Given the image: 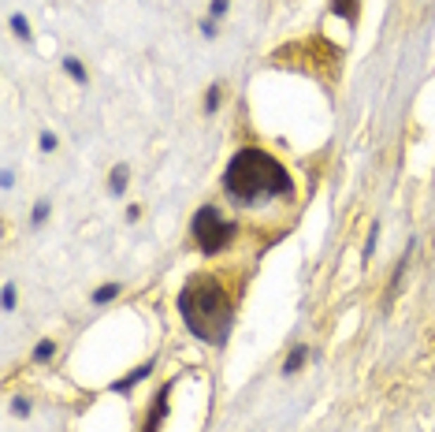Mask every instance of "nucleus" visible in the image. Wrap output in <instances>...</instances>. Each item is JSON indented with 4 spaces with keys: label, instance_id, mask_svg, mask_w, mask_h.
Returning <instances> with one entry per match:
<instances>
[{
    "label": "nucleus",
    "instance_id": "f257e3e1",
    "mask_svg": "<svg viewBox=\"0 0 435 432\" xmlns=\"http://www.w3.org/2000/svg\"><path fill=\"white\" fill-rule=\"evenodd\" d=\"M179 317L194 339L208 347H223L234 328V295L216 272H197L179 291Z\"/></svg>",
    "mask_w": 435,
    "mask_h": 432
},
{
    "label": "nucleus",
    "instance_id": "f03ea898",
    "mask_svg": "<svg viewBox=\"0 0 435 432\" xmlns=\"http://www.w3.org/2000/svg\"><path fill=\"white\" fill-rule=\"evenodd\" d=\"M223 194L239 209H253V205H268L275 198H290L294 194V179L268 149L246 146L223 168Z\"/></svg>",
    "mask_w": 435,
    "mask_h": 432
},
{
    "label": "nucleus",
    "instance_id": "7ed1b4c3",
    "mask_svg": "<svg viewBox=\"0 0 435 432\" xmlns=\"http://www.w3.org/2000/svg\"><path fill=\"white\" fill-rule=\"evenodd\" d=\"M190 235H194L197 250H201L205 257H213V254H223V250L234 242L239 224H234V220H227V216H220L216 205H201V209L194 213V220H190Z\"/></svg>",
    "mask_w": 435,
    "mask_h": 432
},
{
    "label": "nucleus",
    "instance_id": "20e7f679",
    "mask_svg": "<svg viewBox=\"0 0 435 432\" xmlns=\"http://www.w3.org/2000/svg\"><path fill=\"white\" fill-rule=\"evenodd\" d=\"M168 395H171V384H164L160 391H156V399H153V410H149V417H145L141 432H160V421L168 417Z\"/></svg>",
    "mask_w": 435,
    "mask_h": 432
},
{
    "label": "nucleus",
    "instance_id": "39448f33",
    "mask_svg": "<svg viewBox=\"0 0 435 432\" xmlns=\"http://www.w3.org/2000/svg\"><path fill=\"white\" fill-rule=\"evenodd\" d=\"M153 369H156V362L149 358L145 365H138L134 373H127V376H120V381H112V395H127V391L134 388V384H141V381H145V376H149Z\"/></svg>",
    "mask_w": 435,
    "mask_h": 432
},
{
    "label": "nucleus",
    "instance_id": "423d86ee",
    "mask_svg": "<svg viewBox=\"0 0 435 432\" xmlns=\"http://www.w3.org/2000/svg\"><path fill=\"white\" fill-rule=\"evenodd\" d=\"M327 8H332V16H339L350 26H358V19H361V0H332Z\"/></svg>",
    "mask_w": 435,
    "mask_h": 432
},
{
    "label": "nucleus",
    "instance_id": "0eeeda50",
    "mask_svg": "<svg viewBox=\"0 0 435 432\" xmlns=\"http://www.w3.org/2000/svg\"><path fill=\"white\" fill-rule=\"evenodd\" d=\"M305 358H309V347H305V343H298V347L286 354V362H283V376L301 373V369H305Z\"/></svg>",
    "mask_w": 435,
    "mask_h": 432
},
{
    "label": "nucleus",
    "instance_id": "6e6552de",
    "mask_svg": "<svg viewBox=\"0 0 435 432\" xmlns=\"http://www.w3.org/2000/svg\"><path fill=\"white\" fill-rule=\"evenodd\" d=\"M60 68L68 71V78H75L78 86H86V82H89V75H86V63L78 60V56H63V60H60Z\"/></svg>",
    "mask_w": 435,
    "mask_h": 432
},
{
    "label": "nucleus",
    "instance_id": "1a4fd4ad",
    "mask_svg": "<svg viewBox=\"0 0 435 432\" xmlns=\"http://www.w3.org/2000/svg\"><path fill=\"white\" fill-rule=\"evenodd\" d=\"M127 183H130V168H127V164H115L112 175H108V194H115V198H120V194L127 190Z\"/></svg>",
    "mask_w": 435,
    "mask_h": 432
},
{
    "label": "nucleus",
    "instance_id": "9d476101",
    "mask_svg": "<svg viewBox=\"0 0 435 432\" xmlns=\"http://www.w3.org/2000/svg\"><path fill=\"white\" fill-rule=\"evenodd\" d=\"M120 291H123L120 283H101L97 291H94V306H108V302H115V298H120Z\"/></svg>",
    "mask_w": 435,
    "mask_h": 432
},
{
    "label": "nucleus",
    "instance_id": "9b49d317",
    "mask_svg": "<svg viewBox=\"0 0 435 432\" xmlns=\"http://www.w3.org/2000/svg\"><path fill=\"white\" fill-rule=\"evenodd\" d=\"M37 365H45V362H52L56 358V339H42V343L34 347V354H30Z\"/></svg>",
    "mask_w": 435,
    "mask_h": 432
},
{
    "label": "nucleus",
    "instance_id": "f8f14e48",
    "mask_svg": "<svg viewBox=\"0 0 435 432\" xmlns=\"http://www.w3.org/2000/svg\"><path fill=\"white\" fill-rule=\"evenodd\" d=\"M8 26H11V34H15L19 42H30V37H34V30H30V19H26V16H11V19H8Z\"/></svg>",
    "mask_w": 435,
    "mask_h": 432
},
{
    "label": "nucleus",
    "instance_id": "ddd939ff",
    "mask_svg": "<svg viewBox=\"0 0 435 432\" xmlns=\"http://www.w3.org/2000/svg\"><path fill=\"white\" fill-rule=\"evenodd\" d=\"M220 101H223V86H208V94H205V116H213L220 109Z\"/></svg>",
    "mask_w": 435,
    "mask_h": 432
},
{
    "label": "nucleus",
    "instance_id": "4468645a",
    "mask_svg": "<svg viewBox=\"0 0 435 432\" xmlns=\"http://www.w3.org/2000/svg\"><path fill=\"white\" fill-rule=\"evenodd\" d=\"M15 302H19V291H15V283H4V291H0V306H4L8 313L15 309Z\"/></svg>",
    "mask_w": 435,
    "mask_h": 432
},
{
    "label": "nucleus",
    "instance_id": "2eb2a0df",
    "mask_svg": "<svg viewBox=\"0 0 435 432\" xmlns=\"http://www.w3.org/2000/svg\"><path fill=\"white\" fill-rule=\"evenodd\" d=\"M227 11H231V0H208V19H223V16H227Z\"/></svg>",
    "mask_w": 435,
    "mask_h": 432
},
{
    "label": "nucleus",
    "instance_id": "dca6fc26",
    "mask_svg": "<svg viewBox=\"0 0 435 432\" xmlns=\"http://www.w3.org/2000/svg\"><path fill=\"white\" fill-rule=\"evenodd\" d=\"M376 235H379V220H372V228H368V239H365V250H361V257H365V261L376 254Z\"/></svg>",
    "mask_w": 435,
    "mask_h": 432
},
{
    "label": "nucleus",
    "instance_id": "f3484780",
    "mask_svg": "<svg viewBox=\"0 0 435 432\" xmlns=\"http://www.w3.org/2000/svg\"><path fill=\"white\" fill-rule=\"evenodd\" d=\"M45 220H49V202L42 198V202H37V205H34V213H30V224H34V228H42V224H45Z\"/></svg>",
    "mask_w": 435,
    "mask_h": 432
},
{
    "label": "nucleus",
    "instance_id": "a211bd4d",
    "mask_svg": "<svg viewBox=\"0 0 435 432\" xmlns=\"http://www.w3.org/2000/svg\"><path fill=\"white\" fill-rule=\"evenodd\" d=\"M30 399H23V395H15V399H11V414H19V417H30Z\"/></svg>",
    "mask_w": 435,
    "mask_h": 432
},
{
    "label": "nucleus",
    "instance_id": "6ab92c4d",
    "mask_svg": "<svg viewBox=\"0 0 435 432\" xmlns=\"http://www.w3.org/2000/svg\"><path fill=\"white\" fill-rule=\"evenodd\" d=\"M37 149H42V153H52V149H56V135H52V130H42V138H37Z\"/></svg>",
    "mask_w": 435,
    "mask_h": 432
},
{
    "label": "nucleus",
    "instance_id": "aec40b11",
    "mask_svg": "<svg viewBox=\"0 0 435 432\" xmlns=\"http://www.w3.org/2000/svg\"><path fill=\"white\" fill-rule=\"evenodd\" d=\"M201 37H205V42H213V37H216V19H201Z\"/></svg>",
    "mask_w": 435,
    "mask_h": 432
},
{
    "label": "nucleus",
    "instance_id": "412c9836",
    "mask_svg": "<svg viewBox=\"0 0 435 432\" xmlns=\"http://www.w3.org/2000/svg\"><path fill=\"white\" fill-rule=\"evenodd\" d=\"M0 187H4V190L15 187V172H11V168H4V172H0Z\"/></svg>",
    "mask_w": 435,
    "mask_h": 432
},
{
    "label": "nucleus",
    "instance_id": "4be33fe9",
    "mask_svg": "<svg viewBox=\"0 0 435 432\" xmlns=\"http://www.w3.org/2000/svg\"><path fill=\"white\" fill-rule=\"evenodd\" d=\"M127 220H130V224H134V220H141V209L130 205V209H127Z\"/></svg>",
    "mask_w": 435,
    "mask_h": 432
}]
</instances>
